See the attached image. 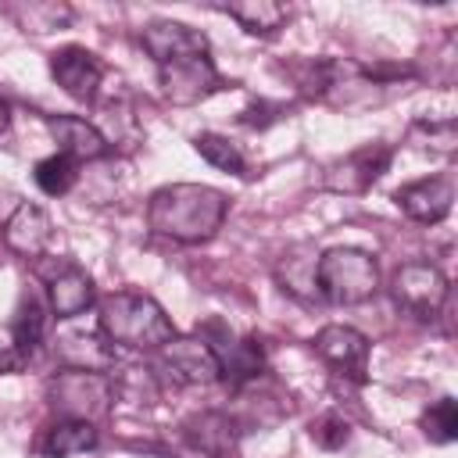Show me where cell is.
Segmentation results:
<instances>
[{
    "label": "cell",
    "mask_w": 458,
    "mask_h": 458,
    "mask_svg": "<svg viewBox=\"0 0 458 458\" xmlns=\"http://www.w3.org/2000/svg\"><path fill=\"white\" fill-rule=\"evenodd\" d=\"M229 215V197L204 182H172L150 193L147 225L175 243H208Z\"/></svg>",
    "instance_id": "6da1fadb"
},
{
    "label": "cell",
    "mask_w": 458,
    "mask_h": 458,
    "mask_svg": "<svg viewBox=\"0 0 458 458\" xmlns=\"http://www.w3.org/2000/svg\"><path fill=\"white\" fill-rule=\"evenodd\" d=\"M97 326L107 344H122L129 351H161L175 326L165 308L140 290H114L97 301Z\"/></svg>",
    "instance_id": "7a4b0ae2"
},
{
    "label": "cell",
    "mask_w": 458,
    "mask_h": 458,
    "mask_svg": "<svg viewBox=\"0 0 458 458\" xmlns=\"http://www.w3.org/2000/svg\"><path fill=\"white\" fill-rule=\"evenodd\" d=\"M311 276L329 304H365L379 290V261L361 247H329Z\"/></svg>",
    "instance_id": "3957f363"
},
{
    "label": "cell",
    "mask_w": 458,
    "mask_h": 458,
    "mask_svg": "<svg viewBox=\"0 0 458 458\" xmlns=\"http://www.w3.org/2000/svg\"><path fill=\"white\" fill-rule=\"evenodd\" d=\"M47 397L50 408L61 419H79V422H93L111 408L114 386L104 372H82V369H64L47 383Z\"/></svg>",
    "instance_id": "277c9868"
},
{
    "label": "cell",
    "mask_w": 458,
    "mask_h": 458,
    "mask_svg": "<svg viewBox=\"0 0 458 458\" xmlns=\"http://www.w3.org/2000/svg\"><path fill=\"white\" fill-rule=\"evenodd\" d=\"M390 293L408 315H415L422 322H433L444 311L447 297H451V283L433 261H408L394 272Z\"/></svg>",
    "instance_id": "5b68a950"
},
{
    "label": "cell",
    "mask_w": 458,
    "mask_h": 458,
    "mask_svg": "<svg viewBox=\"0 0 458 458\" xmlns=\"http://www.w3.org/2000/svg\"><path fill=\"white\" fill-rule=\"evenodd\" d=\"M157 86L168 104L193 107V104L208 100L215 89H222V75L208 54H186V57L157 64Z\"/></svg>",
    "instance_id": "8992f818"
},
{
    "label": "cell",
    "mask_w": 458,
    "mask_h": 458,
    "mask_svg": "<svg viewBox=\"0 0 458 458\" xmlns=\"http://www.w3.org/2000/svg\"><path fill=\"white\" fill-rule=\"evenodd\" d=\"M197 336L211 347V354L218 358V372H222V379H229L233 386H240V383L261 376L265 358H261V344H258V340H250V336H236V333H233L229 326H222L218 318L204 322V326L197 329Z\"/></svg>",
    "instance_id": "52a82bcc"
},
{
    "label": "cell",
    "mask_w": 458,
    "mask_h": 458,
    "mask_svg": "<svg viewBox=\"0 0 458 458\" xmlns=\"http://www.w3.org/2000/svg\"><path fill=\"white\" fill-rule=\"evenodd\" d=\"M390 161H394V147L390 143H379V140L365 143V147L351 150L347 157L326 165L322 186L333 190V193H365V190H372V182L383 179Z\"/></svg>",
    "instance_id": "ba28073f"
},
{
    "label": "cell",
    "mask_w": 458,
    "mask_h": 458,
    "mask_svg": "<svg viewBox=\"0 0 458 458\" xmlns=\"http://www.w3.org/2000/svg\"><path fill=\"white\" fill-rule=\"evenodd\" d=\"M157 369L179 386H211L222 379L218 358L200 336H172L157 351Z\"/></svg>",
    "instance_id": "9c48e42d"
},
{
    "label": "cell",
    "mask_w": 458,
    "mask_h": 458,
    "mask_svg": "<svg viewBox=\"0 0 458 458\" xmlns=\"http://www.w3.org/2000/svg\"><path fill=\"white\" fill-rule=\"evenodd\" d=\"M39 276H43V286H47V308H50V315H57V318H75V315H82L86 308L97 304L93 279H89L86 268H79L75 261L61 258V261H54V265H43Z\"/></svg>",
    "instance_id": "30bf717a"
},
{
    "label": "cell",
    "mask_w": 458,
    "mask_h": 458,
    "mask_svg": "<svg viewBox=\"0 0 458 458\" xmlns=\"http://www.w3.org/2000/svg\"><path fill=\"white\" fill-rule=\"evenodd\" d=\"M315 354L336 369L340 376L354 379V383H365L369 379V354H372V344L365 333H358L354 326H322L311 340Z\"/></svg>",
    "instance_id": "8fae6325"
},
{
    "label": "cell",
    "mask_w": 458,
    "mask_h": 458,
    "mask_svg": "<svg viewBox=\"0 0 458 458\" xmlns=\"http://www.w3.org/2000/svg\"><path fill=\"white\" fill-rule=\"evenodd\" d=\"M54 82L79 104H93L104 86V61L86 47H61L50 54Z\"/></svg>",
    "instance_id": "7c38bea8"
},
{
    "label": "cell",
    "mask_w": 458,
    "mask_h": 458,
    "mask_svg": "<svg viewBox=\"0 0 458 458\" xmlns=\"http://www.w3.org/2000/svg\"><path fill=\"white\" fill-rule=\"evenodd\" d=\"M394 204L422 225H437L451 215L454 208V179L451 175H429V179H415L404 182L401 190H394Z\"/></svg>",
    "instance_id": "4fadbf2b"
},
{
    "label": "cell",
    "mask_w": 458,
    "mask_h": 458,
    "mask_svg": "<svg viewBox=\"0 0 458 458\" xmlns=\"http://www.w3.org/2000/svg\"><path fill=\"white\" fill-rule=\"evenodd\" d=\"M140 43L143 50L154 57V64L186 57V54H208V36L186 21H172V18H154L140 29Z\"/></svg>",
    "instance_id": "5bb4252c"
},
{
    "label": "cell",
    "mask_w": 458,
    "mask_h": 458,
    "mask_svg": "<svg viewBox=\"0 0 458 458\" xmlns=\"http://www.w3.org/2000/svg\"><path fill=\"white\" fill-rule=\"evenodd\" d=\"M50 236H54V222L39 204H18L4 225V243L18 258H39L50 247Z\"/></svg>",
    "instance_id": "9a60e30c"
},
{
    "label": "cell",
    "mask_w": 458,
    "mask_h": 458,
    "mask_svg": "<svg viewBox=\"0 0 458 458\" xmlns=\"http://www.w3.org/2000/svg\"><path fill=\"white\" fill-rule=\"evenodd\" d=\"M47 129L57 140V150L75 157V161H97V157H104L111 150L107 136L93 122H86L79 114H54V118H47Z\"/></svg>",
    "instance_id": "2e32d148"
},
{
    "label": "cell",
    "mask_w": 458,
    "mask_h": 458,
    "mask_svg": "<svg viewBox=\"0 0 458 458\" xmlns=\"http://www.w3.org/2000/svg\"><path fill=\"white\" fill-rule=\"evenodd\" d=\"M54 358L64 369H82V372H104L114 365V351L104 344V336L86 333V329H64L54 336Z\"/></svg>",
    "instance_id": "e0dca14e"
},
{
    "label": "cell",
    "mask_w": 458,
    "mask_h": 458,
    "mask_svg": "<svg viewBox=\"0 0 458 458\" xmlns=\"http://www.w3.org/2000/svg\"><path fill=\"white\" fill-rule=\"evenodd\" d=\"M190 444L208 458H236V426L222 411H200L186 422Z\"/></svg>",
    "instance_id": "ac0fdd59"
},
{
    "label": "cell",
    "mask_w": 458,
    "mask_h": 458,
    "mask_svg": "<svg viewBox=\"0 0 458 458\" xmlns=\"http://www.w3.org/2000/svg\"><path fill=\"white\" fill-rule=\"evenodd\" d=\"M218 11L229 14L247 36H272L290 18V7L276 0H236V4H222Z\"/></svg>",
    "instance_id": "d6986e66"
},
{
    "label": "cell",
    "mask_w": 458,
    "mask_h": 458,
    "mask_svg": "<svg viewBox=\"0 0 458 458\" xmlns=\"http://www.w3.org/2000/svg\"><path fill=\"white\" fill-rule=\"evenodd\" d=\"M93 447H97V426L79 422V419H57L47 429V437L39 440L43 458H72V454H86Z\"/></svg>",
    "instance_id": "ffe728a7"
},
{
    "label": "cell",
    "mask_w": 458,
    "mask_h": 458,
    "mask_svg": "<svg viewBox=\"0 0 458 458\" xmlns=\"http://www.w3.org/2000/svg\"><path fill=\"white\" fill-rule=\"evenodd\" d=\"M47 304L36 297V293H21L18 308H14V318H11V340H14V351L21 358H29L39 340H43V329H47Z\"/></svg>",
    "instance_id": "44dd1931"
},
{
    "label": "cell",
    "mask_w": 458,
    "mask_h": 458,
    "mask_svg": "<svg viewBox=\"0 0 458 458\" xmlns=\"http://www.w3.org/2000/svg\"><path fill=\"white\" fill-rule=\"evenodd\" d=\"M193 150L218 172H229V175H240V179L247 175V161H243L240 147L222 132H197L193 136Z\"/></svg>",
    "instance_id": "7402d4cb"
},
{
    "label": "cell",
    "mask_w": 458,
    "mask_h": 458,
    "mask_svg": "<svg viewBox=\"0 0 458 458\" xmlns=\"http://www.w3.org/2000/svg\"><path fill=\"white\" fill-rule=\"evenodd\" d=\"M79 182V161L68 157V154H50L36 165V186L47 193V197H64L72 186Z\"/></svg>",
    "instance_id": "603a6c76"
},
{
    "label": "cell",
    "mask_w": 458,
    "mask_h": 458,
    "mask_svg": "<svg viewBox=\"0 0 458 458\" xmlns=\"http://www.w3.org/2000/svg\"><path fill=\"white\" fill-rule=\"evenodd\" d=\"M419 426H422V437H426L429 444H437V447L454 444V440H458V401H454V397L433 401V404L422 411Z\"/></svg>",
    "instance_id": "cb8c5ba5"
},
{
    "label": "cell",
    "mask_w": 458,
    "mask_h": 458,
    "mask_svg": "<svg viewBox=\"0 0 458 458\" xmlns=\"http://www.w3.org/2000/svg\"><path fill=\"white\" fill-rule=\"evenodd\" d=\"M411 136H422L426 140L422 147H429L437 154H454V147H458V125H454V118H440V122L415 118L411 122Z\"/></svg>",
    "instance_id": "d4e9b609"
},
{
    "label": "cell",
    "mask_w": 458,
    "mask_h": 458,
    "mask_svg": "<svg viewBox=\"0 0 458 458\" xmlns=\"http://www.w3.org/2000/svg\"><path fill=\"white\" fill-rule=\"evenodd\" d=\"M14 18L21 21V29L50 32V29H61L72 18V11L64 4H29V7H14Z\"/></svg>",
    "instance_id": "484cf974"
},
{
    "label": "cell",
    "mask_w": 458,
    "mask_h": 458,
    "mask_svg": "<svg viewBox=\"0 0 458 458\" xmlns=\"http://www.w3.org/2000/svg\"><path fill=\"white\" fill-rule=\"evenodd\" d=\"M308 433H311V440H315L322 451H340V447L351 440V426H347V419H340L336 411L318 415Z\"/></svg>",
    "instance_id": "4316f807"
},
{
    "label": "cell",
    "mask_w": 458,
    "mask_h": 458,
    "mask_svg": "<svg viewBox=\"0 0 458 458\" xmlns=\"http://www.w3.org/2000/svg\"><path fill=\"white\" fill-rule=\"evenodd\" d=\"M7 125H11V107H7V100L0 97V136L7 132Z\"/></svg>",
    "instance_id": "83f0119b"
}]
</instances>
